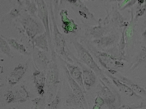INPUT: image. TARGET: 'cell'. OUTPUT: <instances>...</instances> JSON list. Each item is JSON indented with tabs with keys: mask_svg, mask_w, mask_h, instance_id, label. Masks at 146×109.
<instances>
[{
	"mask_svg": "<svg viewBox=\"0 0 146 109\" xmlns=\"http://www.w3.org/2000/svg\"><path fill=\"white\" fill-rule=\"evenodd\" d=\"M56 54L55 53L51 54V60L46 74L48 104L50 103L56 95L61 83L59 77V68L56 62Z\"/></svg>",
	"mask_w": 146,
	"mask_h": 109,
	"instance_id": "cell-1",
	"label": "cell"
},
{
	"mask_svg": "<svg viewBox=\"0 0 146 109\" xmlns=\"http://www.w3.org/2000/svg\"><path fill=\"white\" fill-rule=\"evenodd\" d=\"M89 49L92 55L95 57L101 65L111 74L117 73V70L119 68L124 67V63L123 61L126 60L125 55L105 53L93 48Z\"/></svg>",
	"mask_w": 146,
	"mask_h": 109,
	"instance_id": "cell-2",
	"label": "cell"
},
{
	"mask_svg": "<svg viewBox=\"0 0 146 109\" xmlns=\"http://www.w3.org/2000/svg\"><path fill=\"white\" fill-rule=\"evenodd\" d=\"M75 46L77 52L78 60L94 71L96 75L105 83L110 85V81L106 77L102 70L96 62L92 54L79 44H76Z\"/></svg>",
	"mask_w": 146,
	"mask_h": 109,
	"instance_id": "cell-3",
	"label": "cell"
},
{
	"mask_svg": "<svg viewBox=\"0 0 146 109\" xmlns=\"http://www.w3.org/2000/svg\"><path fill=\"white\" fill-rule=\"evenodd\" d=\"M100 91L97 92L105 101V104L109 109L117 108V106L119 104V97L117 93L111 91L102 80L100 79Z\"/></svg>",
	"mask_w": 146,
	"mask_h": 109,
	"instance_id": "cell-4",
	"label": "cell"
},
{
	"mask_svg": "<svg viewBox=\"0 0 146 109\" xmlns=\"http://www.w3.org/2000/svg\"><path fill=\"white\" fill-rule=\"evenodd\" d=\"M31 58L23 63H20L11 71L7 77V84L10 87H14L17 85L23 78L27 71Z\"/></svg>",
	"mask_w": 146,
	"mask_h": 109,
	"instance_id": "cell-5",
	"label": "cell"
},
{
	"mask_svg": "<svg viewBox=\"0 0 146 109\" xmlns=\"http://www.w3.org/2000/svg\"><path fill=\"white\" fill-rule=\"evenodd\" d=\"M34 70L32 74L35 89L39 96H44L45 89L46 85V72L41 71L38 67L34 66Z\"/></svg>",
	"mask_w": 146,
	"mask_h": 109,
	"instance_id": "cell-6",
	"label": "cell"
},
{
	"mask_svg": "<svg viewBox=\"0 0 146 109\" xmlns=\"http://www.w3.org/2000/svg\"><path fill=\"white\" fill-rule=\"evenodd\" d=\"M63 69L64 71L66 78L73 92L80 99L81 101L83 103L85 109H88L89 106L86 98L85 97L84 92L83 91L82 89L80 87L79 84L70 75L69 71L66 65L63 66Z\"/></svg>",
	"mask_w": 146,
	"mask_h": 109,
	"instance_id": "cell-7",
	"label": "cell"
},
{
	"mask_svg": "<svg viewBox=\"0 0 146 109\" xmlns=\"http://www.w3.org/2000/svg\"><path fill=\"white\" fill-rule=\"evenodd\" d=\"M74 59L76 61V63L82 68L84 84L86 90L89 91L96 83L97 80L96 75L94 71L89 68L88 67H86L85 65L79 61L78 59H76L74 57Z\"/></svg>",
	"mask_w": 146,
	"mask_h": 109,
	"instance_id": "cell-8",
	"label": "cell"
},
{
	"mask_svg": "<svg viewBox=\"0 0 146 109\" xmlns=\"http://www.w3.org/2000/svg\"><path fill=\"white\" fill-rule=\"evenodd\" d=\"M58 56V58L62 62H64L68 70L69 71V74L71 77L76 81L80 85L81 88L82 89L85 94L86 93V91L84 84L83 80L82 71L81 67L77 66H75L72 63H68L63 59L60 56Z\"/></svg>",
	"mask_w": 146,
	"mask_h": 109,
	"instance_id": "cell-9",
	"label": "cell"
},
{
	"mask_svg": "<svg viewBox=\"0 0 146 109\" xmlns=\"http://www.w3.org/2000/svg\"><path fill=\"white\" fill-rule=\"evenodd\" d=\"M33 58L34 64H38L41 66L42 71L46 72L51 60L48 59L44 51L37 50L33 54Z\"/></svg>",
	"mask_w": 146,
	"mask_h": 109,
	"instance_id": "cell-10",
	"label": "cell"
},
{
	"mask_svg": "<svg viewBox=\"0 0 146 109\" xmlns=\"http://www.w3.org/2000/svg\"><path fill=\"white\" fill-rule=\"evenodd\" d=\"M15 104H22L27 102L31 98V93L27 86L21 85L18 90L14 91Z\"/></svg>",
	"mask_w": 146,
	"mask_h": 109,
	"instance_id": "cell-11",
	"label": "cell"
},
{
	"mask_svg": "<svg viewBox=\"0 0 146 109\" xmlns=\"http://www.w3.org/2000/svg\"><path fill=\"white\" fill-rule=\"evenodd\" d=\"M107 76L110 78L113 84L117 87L119 91L129 96H133L135 95L134 91L127 84L120 81L111 73H107Z\"/></svg>",
	"mask_w": 146,
	"mask_h": 109,
	"instance_id": "cell-12",
	"label": "cell"
},
{
	"mask_svg": "<svg viewBox=\"0 0 146 109\" xmlns=\"http://www.w3.org/2000/svg\"><path fill=\"white\" fill-rule=\"evenodd\" d=\"M66 104L67 107L73 109H85L83 103L74 92H71L66 100Z\"/></svg>",
	"mask_w": 146,
	"mask_h": 109,
	"instance_id": "cell-13",
	"label": "cell"
},
{
	"mask_svg": "<svg viewBox=\"0 0 146 109\" xmlns=\"http://www.w3.org/2000/svg\"><path fill=\"white\" fill-rule=\"evenodd\" d=\"M32 106L31 109H44L46 106V96H39L31 100Z\"/></svg>",
	"mask_w": 146,
	"mask_h": 109,
	"instance_id": "cell-14",
	"label": "cell"
},
{
	"mask_svg": "<svg viewBox=\"0 0 146 109\" xmlns=\"http://www.w3.org/2000/svg\"><path fill=\"white\" fill-rule=\"evenodd\" d=\"M35 45L38 48L42 49L45 52H48L49 51L47 41L46 40V34L38 37L34 40Z\"/></svg>",
	"mask_w": 146,
	"mask_h": 109,
	"instance_id": "cell-15",
	"label": "cell"
},
{
	"mask_svg": "<svg viewBox=\"0 0 146 109\" xmlns=\"http://www.w3.org/2000/svg\"><path fill=\"white\" fill-rule=\"evenodd\" d=\"M9 43L12 47L20 53V54L26 55H29L31 54L28 51L26 47L23 45L19 44L15 40H9Z\"/></svg>",
	"mask_w": 146,
	"mask_h": 109,
	"instance_id": "cell-16",
	"label": "cell"
},
{
	"mask_svg": "<svg viewBox=\"0 0 146 109\" xmlns=\"http://www.w3.org/2000/svg\"><path fill=\"white\" fill-rule=\"evenodd\" d=\"M61 88L62 85H60L56 95L55 96L53 100L50 102L48 104L47 108L50 109H56L58 108V105L61 102Z\"/></svg>",
	"mask_w": 146,
	"mask_h": 109,
	"instance_id": "cell-17",
	"label": "cell"
},
{
	"mask_svg": "<svg viewBox=\"0 0 146 109\" xmlns=\"http://www.w3.org/2000/svg\"><path fill=\"white\" fill-rule=\"evenodd\" d=\"M1 50L2 53L7 56L9 58H14V55L12 52L10 47L9 44L6 42V40L2 38H1Z\"/></svg>",
	"mask_w": 146,
	"mask_h": 109,
	"instance_id": "cell-18",
	"label": "cell"
},
{
	"mask_svg": "<svg viewBox=\"0 0 146 109\" xmlns=\"http://www.w3.org/2000/svg\"><path fill=\"white\" fill-rule=\"evenodd\" d=\"M4 98L6 103L8 104H15V96L14 91L12 90H9L4 94Z\"/></svg>",
	"mask_w": 146,
	"mask_h": 109,
	"instance_id": "cell-19",
	"label": "cell"
},
{
	"mask_svg": "<svg viewBox=\"0 0 146 109\" xmlns=\"http://www.w3.org/2000/svg\"><path fill=\"white\" fill-rule=\"evenodd\" d=\"M95 104H97L101 107L105 104L104 99L100 94H97V97L95 100Z\"/></svg>",
	"mask_w": 146,
	"mask_h": 109,
	"instance_id": "cell-20",
	"label": "cell"
},
{
	"mask_svg": "<svg viewBox=\"0 0 146 109\" xmlns=\"http://www.w3.org/2000/svg\"><path fill=\"white\" fill-rule=\"evenodd\" d=\"M92 109H101V106L97 105V104H95L93 106Z\"/></svg>",
	"mask_w": 146,
	"mask_h": 109,
	"instance_id": "cell-21",
	"label": "cell"
},
{
	"mask_svg": "<svg viewBox=\"0 0 146 109\" xmlns=\"http://www.w3.org/2000/svg\"><path fill=\"white\" fill-rule=\"evenodd\" d=\"M131 0H125L124 2H123V3H122V5H121V6H124L125 4L127 3L128 2L130 1Z\"/></svg>",
	"mask_w": 146,
	"mask_h": 109,
	"instance_id": "cell-22",
	"label": "cell"
}]
</instances>
